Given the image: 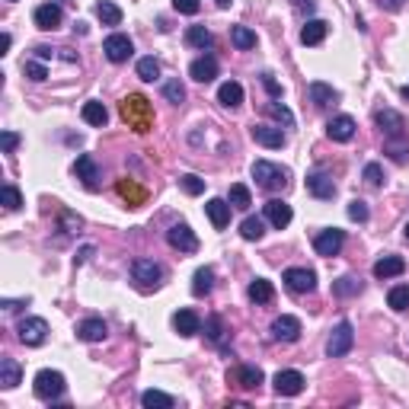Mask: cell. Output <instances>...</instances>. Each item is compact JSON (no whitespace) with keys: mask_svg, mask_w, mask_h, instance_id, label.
<instances>
[{"mask_svg":"<svg viewBox=\"0 0 409 409\" xmlns=\"http://www.w3.org/2000/svg\"><path fill=\"white\" fill-rule=\"evenodd\" d=\"M118 115H122V122H125L128 128H134L138 134H144L153 128V106H151V99L141 96V93H132V96L122 99V103H118Z\"/></svg>","mask_w":409,"mask_h":409,"instance_id":"obj_1","label":"cell"},{"mask_svg":"<svg viewBox=\"0 0 409 409\" xmlns=\"http://www.w3.org/2000/svg\"><path fill=\"white\" fill-rule=\"evenodd\" d=\"M253 180H256V186L265 189V192H282V189H288L291 173L284 167H278V163H269V160H256V163H253Z\"/></svg>","mask_w":409,"mask_h":409,"instance_id":"obj_2","label":"cell"},{"mask_svg":"<svg viewBox=\"0 0 409 409\" xmlns=\"http://www.w3.org/2000/svg\"><path fill=\"white\" fill-rule=\"evenodd\" d=\"M32 390L39 400H58V396L64 394V375L61 371H51V367H45V371H39L32 381Z\"/></svg>","mask_w":409,"mask_h":409,"instance_id":"obj_3","label":"cell"},{"mask_svg":"<svg viewBox=\"0 0 409 409\" xmlns=\"http://www.w3.org/2000/svg\"><path fill=\"white\" fill-rule=\"evenodd\" d=\"M132 278H134V284H138L141 291H153V288H160V282H163V269H160L153 259H134Z\"/></svg>","mask_w":409,"mask_h":409,"instance_id":"obj_4","label":"cell"},{"mask_svg":"<svg viewBox=\"0 0 409 409\" xmlns=\"http://www.w3.org/2000/svg\"><path fill=\"white\" fill-rule=\"evenodd\" d=\"M375 122H377V128L384 132V141L409 138V134H406V118H403L396 109H377L375 112Z\"/></svg>","mask_w":409,"mask_h":409,"instance_id":"obj_5","label":"cell"},{"mask_svg":"<svg viewBox=\"0 0 409 409\" xmlns=\"http://www.w3.org/2000/svg\"><path fill=\"white\" fill-rule=\"evenodd\" d=\"M352 342H355V329H352V323H348V320H342L333 333H329V342H326V355H329V358H342V355H348Z\"/></svg>","mask_w":409,"mask_h":409,"instance_id":"obj_6","label":"cell"},{"mask_svg":"<svg viewBox=\"0 0 409 409\" xmlns=\"http://www.w3.org/2000/svg\"><path fill=\"white\" fill-rule=\"evenodd\" d=\"M16 333H20V342L23 346H42L45 339H49V323H45L42 317H26L20 320V326H16Z\"/></svg>","mask_w":409,"mask_h":409,"instance_id":"obj_7","label":"cell"},{"mask_svg":"<svg viewBox=\"0 0 409 409\" xmlns=\"http://www.w3.org/2000/svg\"><path fill=\"white\" fill-rule=\"evenodd\" d=\"M103 51H106V58H109L112 64H125L128 58H132L134 45H132V39H128V35L115 32V35H109V39L103 42Z\"/></svg>","mask_w":409,"mask_h":409,"instance_id":"obj_8","label":"cell"},{"mask_svg":"<svg viewBox=\"0 0 409 409\" xmlns=\"http://www.w3.org/2000/svg\"><path fill=\"white\" fill-rule=\"evenodd\" d=\"M284 288L288 291H294V294H310L313 288H317V275H313L310 269H288L284 272Z\"/></svg>","mask_w":409,"mask_h":409,"instance_id":"obj_9","label":"cell"},{"mask_svg":"<svg viewBox=\"0 0 409 409\" xmlns=\"http://www.w3.org/2000/svg\"><path fill=\"white\" fill-rule=\"evenodd\" d=\"M342 243H346V234H342L339 227H333V230H320L317 240H313V250H317V256H339Z\"/></svg>","mask_w":409,"mask_h":409,"instance_id":"obj_10","label":"cell"},{"mask_svg":"<svg viewBox=\"0 0 409 409\" xmlns=\"http://www.w3.org/2000/svg\"><path fill=\"white\" fill-rule=\"evenodd\" d=\"M167 240H170V246L180 250V253H195V250H199V237L192 234L189 224H173V227L167 230Z\"/></svg>","mask_w":409,"mask_h":409,"instance_id":"obj_11","label":"cell"},{"mask_svg":"<svg viewBox=\"0 0 409 409\" xmlns=\"http://www.w3.org/2000/svg\"><path fill=\"white\" fill-rule=\"evenodd\" d=\"M227 381L237 384V387H243V390H256L259 384H263V371H259L256 365H237L234 371H227Z\"/></svg>","mask_w":409,"mask_h":409,"instance_id":"obj_12","label":"cell"},{"mask_svg":"<svg viewBox=\"0 0 409 409\" xmlns=\"http://www.w3.org/2000/svg\"><path fill=\"white\" fill-rule=\"evenodd\" d=\"M74 173H77V180L90 189V192L99 186V170H96V160H93L90 153H80V157L74 160Z\"/></svg>","mask_w":409,"mask_h":409,"instance_id":"obj_13","label":"cell"},{"mask_svg":"<svg viewBox=\"0 0 409 409\" xmlns=\"http://www.w3.org/2000/svg\"><path fill=\"white\" fill-rule=\"evenodd\" d=\"M304 375L301 371H278L275 375V394L278 396H298L304 390Z\"/></svg>","mask_w":409,"mask_h":409,"instance_id":"obj_14","label":"cell"},{"mask_svg":"<svg viewBox=\"0 0 409 409\" xmlns=\"http://www.w3.org/2000/svg\"><path fill=\"white\" fill-rule=\"evenodd\" d=\"M272 339L298 342L301 339V320L298 317H278L275 323H272Z\"/></svg>","mask_w":409,"mask_h":409,"instance_id":"obj_15","label":"cell"},{"mask_svg":"<svg viewBox=\"0 0 409 409\" xmlns=\"http://www.w3.org/2000/svg\"><path fill=\"white\" fill-rule=\"evenodd\" d=\"M307 192L317 195V199H333V195H336L333 176L323 173V170H313V173L307 176Z\"/></svg>","mask_w":409,"mask_h":409,"instance_id":"obj_16","label":"cell"},{"mask_svg":"<svg viewBox=\"0 0 409 409\" xmlns=\"http://www.w3.org/2000/svg\"><path fill=\"white\" fill-rule=\"evenodd\" d=\"M355 118L352 115H336V118H329V125H326V134L333 141H339V144H346V141H352L355 138Z\"/></svg>","mask_w":409,"mask_h":409,"instance_id":"obj_17","label":"cell"},{"mask_svg":"<svg viewBox=\"0 0 409 409\" xmlns=\"http://www.w3.org/2000/svg\"><path fill=\"white\" fill-rule=\"evenodd\" d=\"M291 205H284L282 199H272V201H265V221L272 224V227H288L291 224Z\"/></svg>","mask_w":409,"mask_h":409,"instance_id":"obj_18","label":"cell"},{"mask_svg":"<svg viewBox=\"0 0 409 409\" xmlns=\"http://www.w3.org/2000/svg\"><path fill=\"white\" fill-rule=\"evenodd\" d=\"M189 77H192V80H199V84H211V80L218 77V61L211 55L195 58V61L189 64Z\"/></svg>","mask_w":409,"mask_h":409,"instance_id":"obj_19","label":"cell"},{"mask_svg":"<svg viewBox=\"0 0 409 409\" xmlns=\"http://www.w3.org/2000/svg\"><path fill=\"white\" fill-rule=\"evenodd\" d=\"M250 134H253V141L256 144H263V147H284V132L282 128H272V125H253L250 128Z\"/></svg>","mask_w":409,"mask_h":409,"instance_id":"obj_20","label":"cell"},{"mask_svg":"<svg viewBox=\"0 0 409 409\" xmlns=\"http://www.w3.org/2000/svg\"><path fill=\"white\" fill-rule=\"evenodd\" d=\"M61 20H64L61 7H58V4H51V0L35 10V26H39V29H58V26H61Z\"/></svg>","mask_w":409,"mask_h":409,"instance_id":"obj_21","label":"cell"},{"mask_svg":"<svg viewBox=\"0 0 409 409\" xmlns=\"http://www.w3.org/2000/svg\"><path fill=\"white\" fill-rule=\"evenodd\" d=\"M115 192L122 195V199L132 205V208H138V205H144L147 201V192H144V186H138L134 180H118L115 182Z\"/></svg>","mask_w":409,"mask_h":409,"instance_id":"obj_22","label":"cell"},{"mask_svg":"<svg viewBox=\"0 0 409 409\" xmlns=\"http://www.w3.org/2000/svg\"><path fill=\"white\" fill-rule=\"evenodd\" d=\"M173 326H176V333L180 336H195L201 333V320L195 310H176L173 313Z\"/></svg>","mask_w":409,"mask_h":409,"instance_id":"obj_23","label":"cell"},{"mask_svg":"<svg viewBox=\"0 0 409 409\" xmlns=\"http://www.w3.org/2000/svg\"><path fill=\"white\" fill-rule=\"evenodd\" d=\"M307 96H310V103L317 106V109H323V106L336 103V99H339V93H336L329 84H323V80H313V84L307 87Z\"/></svg>","mask_w":409,"mask_h":409,"instance_id":"obj_24","label":"cell"},{"mask_svg":"<svg viewBox=\"0 0 409 409\" xmlns=\"http://www.w3.org/2000/svg\"><path fill=\"white\" fill-rule=\"evenodd\" d=\"M106 333H109L106 323H103V320H96V317L84 320V323L77 326V339H84V342H103Z\"/></svg>","mask_w":409,"mask_h":409,"instance_id":"obj_25","label":"cell"},{"mask_svg":"<svg viewBox=\"0 0 409 409\" xmlns=\"http://www.w3.org/2000/svg\"><path fill=\"white\" fill-rule=\"evenodd\" d=\"M406 272V263H403V256H381L375 263V278H396Z\"/></svg>","mask_w":409,"mask_h":409,"instance_id":"obj_26","label":"cell"},{"mask_svg":"<svg viewBox=\"0 0 409 409\" xmlns=\"http://www.w3.org/2000/svg\"><path fill=\"white\" fill-rule=\"evenodd\" d=\"M20 381H23L20 361H13V358H4V361H0V387H4V390H13Z\"/></svg>","mask_w":409,"mask_h":409,"instance_id":"obj_27","label":"cell"},{"mask_svg":"<svg viewBox=\"0 0 409 409\" xmlns=\"http://www.w3.org/2000/svg\"><path fill=\"white\" fill-rule=\"evenodd\" d=\"M205 211H208L211 224H215L218 230H224V227L230 224V201H224V199H211L208 205H205Z\"/></svg>","mask_w":409,"mask_h":409,"instance_id":"obj_28","label":"cell"},{"mask_svg":"<svg viewBox=\"0 0 409 409\" xmlns=\"http://www.w3.org/2000/svg\"><path fill=\"white\" fill-rule=\"evenodd\" d=\"M326 32H329V26H326L323 20H307L304 29H301V42H304V45H320L326 39Z\"/></svg>","mask_w":409,"mask_h":409,"instance_id":"obj_29","label":"cell"},{"mask_svg":"<svg viewBox=\"0 0 409 409\" xmlns=\"http://www.w3.org/2000/svg\"><path fill=\"white\" fill-rule=\"evenodd\" d=\"M246 294H250V301H253V304H269V301L275 298V288H272V282H269V278H256V282H250Z\"/></svg>","mask_w":409,"mask_h":409,"instance_id":"obj_30","label":"cell"},{"mask_svg":"<svg viewBox=\"0 0 409 409\" xmlns=\"http://www.w3.org/2000/svg\"><path fill=\"white\" fill-rule=\"evenodd\" d=\"M218 103L227 106V109H237V106L243 103V87L237 84V80H227V84H221V90H218Z\"/></svg>","mask_w":409,"mask_h":409,"instance_id":"obj_31","label":"cell"},{"mask_svg":"<svg viewBox=\"0 0 409 409\" xmlns=\"http://www.w3.org/2000/svg\"><path fill=\"white\" fill-rule=\"evenodd\" d=\"M227 201H230V208L246 211L253 205V195H250V189L243 186V182H234V186H230V192H227Z\"/></svg>","mask_w":409,"mask_h":409,"instance_id":"obj_32","label":"cell"},{"mask_svg":"<svg viewBox=\"0 0 409 409\" xmlns=\"http://www.w3.org/2000/svg\"><path fill=\"white\" fill-rule=\"evenodd\" d=\"M211 284H215V272L205 265V269H199L192 275V294H195V298H205V294L211 291Z\"/></svg>","mask_w":409,"mask_h":409,"instance_id":"obj_33","label":"cell"},{"mask_svg":"<svg viewBox=\"0 0 409 409\" xmlns=\"http://www.w3.org/2000/svg\"><path fill=\"white\" fill-rule=\"evenodd\" d=\"M96 16H99V23H103V26H118V23H122V10H118L112 0H99V4H96Z\"/></svg>","mask_w":409,"mask_h":409,"instance_id":"obj_34","label":"cell"},{"mask_svg":"<svg viewBox=\"0 0 409 409\" xmlns=\"http://www.w3.org/2000/svg\"><path fill=\"white\" fill-rule=\"evenodd\" d=\"M84 122H87V125L103 128L106 122H109V112H106V106H103V103H96V99H93V103H87V106H84Z\"/></svg>","mask_w":409,"mask_h":409,"instance_id":"obj_35","label":"cell"},{"mask_svg":"<svg viewBox=\"0 0 409 409\" xmlns=\"http://www.w3.org/2000/svg\"><path fill=\"white\" fill-rule=\"evenodd\" d=\"M230 42H234L240 51L256 49V32H253V29H246V26H234V29H230Z\"/></svg>","mask_w":409,"mask_h":409,"instance_id":"obj_36","label":"cell"},{"mask_svg":"<svg viewBox=\"0 0 409 409\" xmlns=\"http://www.w3.org/2000/svg\"><path fill=\"white\" fill-rule=\"evenodd\" d=\"M141 403H144L147 409H170L173 406V396L163 394V390H144V394H141Z\"/></svg>","mask_w":409,"mask_h":409,"instance_id":"obj_37","label":"cell"},{"mask_svg":"<svg viewBox=\"0 0 409 409\" xmlns=\"http://www.w3.org/2000/svg\"><path fill=\"white\" fill-rule=\"evenodd\" d=\"M265 234V221L263 218H246V221L240 224V237L243 240H263Z\"/></svg>","mask_w":409,"mask_h":409,"instance_id":"obj_38","label":"cell"},{"mask_svg":"<svg viewBox=\"0 0 409 409\" xmlns=\"http://www.w3.org/2000/svg\"><path fill=\"white\" fill-rule=\"evenodd\" d=\"M186 42L192 45V49H208L215 39H211V32L205 26H189V32H186Z\"/></svg>","mask_w":409,"mask_h":409,"instance_id":"obj_39","label":"cell"},{"mask_svg":"<svg viewBox=\"0 0 409 409\" xmlns=\"http://www.w3.org/2000/svg\"><path fill=\"white\" fill-rule=\"evenodd\" d=\"M138 77H141V80H147V84H153V80L160 77V61H157V58H153V55L141 58V61H138Z\"/></svg>","mask_w":409,"mask_h":409,"instance_id":"obj_40","label":"cell"},{"mask_svg":"<svg viewBox=\"0 0 409 409\" xmlns=\"http://www.w3.org/2000/svg\"><path fill=\"white\" fill-rule=\"evenodd\" d=\"M387 304L394 307V310H409V284H396V288H390Z\"/></svg>","mask_w":409,"mask_h":409,"instance_id":"obj_41","label":"cell"},{"mask_svg":"<svg viewBox=\"0 0 409 409\" xmlns=\"http://www.w3.org/2000/svg\"><path fill=\"white\" fill-rule=\"evenodd\" d=\"M333 291L339 294V298H352V294H358L361 291V282L355 275H342L339 282L333 284Z\"/></svg>","mask_w":409,"mask_h":409,"instance_id":"obj_42","label":"cell"},{"mask_svg":"<svg viewBox=\"0 0 409 409\" xmlns=\"http://www.w3.org/2000/svg\"><path fill=\"white\" fill-rule=\"evenodd\" d=\"M163 96H167V103H173V106H180L182 99H186V87L180 84V77H173V80L163 84Z\"/></svg>","mask_w":409,"mask_h":409,"instance_id":"obj_43","label":"cell"},{"mask_svg":"<svg viewBox=\"0 0 409 409\" xmlns=\"http://www.w3.org/2000/svg\"><path fill=\"white\" fill-rule=\"evenodd\" d=\"M265 112H269L275 122H282V125H288L291 128L294 125V115H291V109L288 106H278V103H265Z\"/></svg>","mask_w":409,"mask_h":409,"instance_id":"obj_44","label":"cell"},{"mask_svg":"<svg viewBox=\"0 0 409 409\" xmlns=\"http://www.w3.org/2000/svg\"><path fill=\"white\" fill-rule=\"evenodd\" d=\"M180 186H182V192H186V195H201V192H205V180H199L195 173L180 176Z\"/></svg>","mask_w":409,"mask_h":409,"instance_id":"obj_45","label":"cell"},{"mask_svg":"<svg viewBox=\"0 0 409 409\" xmlns=\"http://www.w3.org/2000/svg\"><path fill=\"white\" fill-rule=\"evenodd\" d=\"M20 205H23L20 189H16V186H4V208H7V211H16Z\"/></svg>","mask_w":409,"mask_h":409,"instance_id":"obj_46","label":"cell"},{"mask_svg":"<svg viewBox=\"0 0 409 409\" xmlns=\"http://www.w3.org/2000/svg\"><path fill=\"white\" fill-rule=\"evenodd\" d=\"M23 70H26V77H29V80H35V84H42L45 77H49L45 64H39V61H26V64H23Z\"/></svg>","mask_w":409,"mask_h":409,"instance_id":"obj_47","label":"cell"},{"mask_svg":"<svg viewBox=\"0 0 409 409\" xmlns=\"http://www.w3.org/2000/svg\"><path fill=\"white\" fill-rule=\"evenodd\" d=\"M365 182L367 186H384V170H381V163H367L365 167Z\"/></svg>","mask_w":409,"mask_h":409,"instance_id":"obj_48","label":"cell"},{"mask_svg":"<svg viewBox=\"0 0 409 409\" xmlns=\"http://www.w3.org/2000/svg\"><path fill=\"white\" fill-rule=\"evenodd\" d=\"M348 218H352V221H358V224H365L367 221V205L361 199H352L348 201Z\"/></svg>","mask_w":409,"mask_h":409,"instance_id":"obj_49","label":"cell"},{"mask_svg":"<svg viewBox=\"0 0 409 409\" xmlns=\"http://www.w3.org/2000/svg\"><path fill=\"white\" fill-rule=\"evenodd\" d=\"M173 7L180 10V13H186V16H195L201 10V4H199V0H173Z\"/></svg>","mask_w":409,"mask_h":409,"instance_id":"obj_50","label":"cell"},{"mask_svg":"<svg viewBox=\"0 0 409 409\" xmlns=\"http://www.w3.org/2000/svg\"><path fill=\"white\" fill-rule=\"evenodd\" d=\"M0 144H4V151H7V153H13L16 147H20V134H16V132H4V134H0Z\"/></svg>","mask_w":409,"mask_h":409,"instance_id":"obj_51","label":"cell"},{"mask_svg":"<svg viewBox=\"0 0 409 409\" xmlns=\"http://www.w3.org/2000/svg\"><path fill=\"white\" fill-rule=\"evenodd\" d=\"M263 87H265V90H269V96H282V87H278V80H275V77H272V74H263Z\"/></svg>","mask_w":409,"mask_h":409,"instance_id":"obj_52","label":"cell"},{"mask_svg":"<svg viewBox=\"0 0 409 409\" xmlns=\"http://www.w3.org/2000/svg\"><path fill=\"white\" fill-rule=\"evenodd\" d=\"M205 333H208V339H221V320H218V317H211L208 320V323H205Z\"/></svg>","mask_w":409,"mask_h":409,"instance_id":"obj_53","label":"cell"},{"mask_svg":"<svg viewBox=\"0 0 409 409\" xmlns=\"http://www.w3.org/2000/svg\"><path fill=\"white\" fill-rule=\"evenodd\" d=\"M375 4L381 10H387V13H396V10H403V4H406V0H375Z\"/></svg>","mask_w":409,"mask_h":409,"instance_id":"obj_54","label":"cell"},{"mask_svg":"<svg viewBox=\"0 0 409 409\" xmlns=\"http://www.w3.org/2000/svg\"><path fill=\"white\" fill-rule=\"evenodd\" d=\"M20 307H26V301H4V310H20Z\"/></svg>","mask_w":409,"mask_h":409,"instance_id":"obj_55","label":"cell"},{"mask_svg":"<svg viewBox=\"0 0 409 409\" xmlns=\"http://www.w3.org/2000/svg\"><path fill=\"white\" fill-rule=\"evenodd\" d=\"M294 7H298V10H307V13H310V7H313V0H294Z\"/></svg>","mask_w":409,"mask_h":409,"instance_id":"obj_56","label":"cell"},{"mask_svg":"<svg viewBox=\"0 0 409 409\" xmlns=\"http://www.w3.org/2000/svg\"><path fill=\"white\" fill-rule=\"evenodd\" d=\"M90 253H93V246H84V250H80V253H77V265H80V263H84V259H87V256H90Z\"/></svg>","mask_w":409,"mask_h":409,"instance_id":"obj_57","label":"cell"},{"mask_svg":"<svg viewBox=\"0 0 409 409\" xmlns=\"http://www.w3.org/2000/svg\"><path fill=\"white\" fill-rule=\"evenodd\" d=\"M10 42H13V39H10V32H4V39H0V45H4V55H7V49H10Z\"/></svg>","mask_w":409,"mask_h":409,"instance_id":"obj_58","label":"cell"},{"mask_svg":"<svg viewBox=\"0 0 409 409\" xmlns=\"http://www.w3.org/2000/svg\"><path fill=\"white\" fill-rule=\"evenodd\" d=\"M218 7H230V0H215Z\"/></svg>","mask_w":409,"mask_h":409,"instance_id":"obj_59","label":"cell"},{"mask_svg":"<svg viewBox=\"0 0 409 409\" xmlns=\"http://www.w3.org/2000/svg\"><path fill=\"white\" fill-rule=\"evenodd\" d=\"M403 99H409V84H406V87H403Z\"/></svg>","mask_w":409,"mask_h":409,"instance_id":"obj_60","label":"cell"},{"mask_svg":"<svg viewBox=\"0 0 409 409\" xmlns=\"http://www.w3.org/2000/svg\"><path fill=\"white\" fill-rule=\"evenodd\" d=\"M406 240H409V224H406Z\"/></svg>","mask_w":409,"mask_h":409,"instance_id":"obj_61","label":"cell"}]
</instances>
